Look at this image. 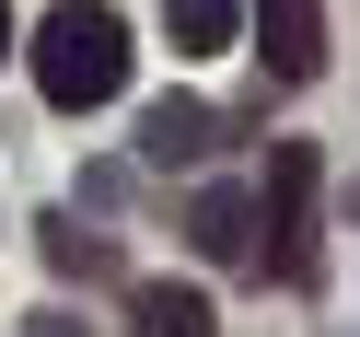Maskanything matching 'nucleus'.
Instances as JSON below:
<instances>
[{"mask_svg": "<svg viewBox=\"0 0 360 337\" xmlns=\"http://www.w3.org/2000/svg\"><path fill=\"white\" fill-rule=\"evenodd\" d=\"M35 94L58 105V117H82V105H117L128 94V24L105 12V0H58L47 24H35Z\"/></svg>", "mask_w": 360, "mask_h": 337, "instance_id": "1", "label": "nucleus"}, {"mask_svg": "<svg viewBox=\"0 0 360 337\" xmlns=\"http://www.w3.org/2000/svg\"><path fill=\"white\" fill-rule=\"evenodd\" d=\"M256 267H267V279H314V140H279V151H267Z\"/></svg>", "mask_w": 360, "mask_h": 337, "instance_id": "2", "label": "nucleus"}, {"mask_svg": "<svg viewBox=\"0 0 360 337\" xmlns=\"http://www.w3.org/2000/svg\"><path fill=\"white\" fill-rule=\"evenodd\" d=\"M244 24H256L267 82H314V70H326V0H256Z\"/></svg>", "mask_w": 360, "mask_h": 337, "instance_id": "3", "label": "nucleus"}, {"mask_svg": "<svg viewBox=\"0 0 360 337\" xmlns=\"http://www.w3.org/2000/svg\"><path fill=\"white\" fill-rule=\"evenodd\" d=\"M186 244H198L210 267H256V198H244V186H210V198L186 210Z\"/></svg>", "mask_w": 360, "mask_h": 337, "instance_id": "4", "label": "nucleus"}, {"mask_svg": "<svg viewBox=\"0 0 360 337\" xmlns=\"http://www.w3.org/2000/svg\"><path fill=\"white\" fill-rule=\"evenodd\" d=\"M221 314H210V291L198 279H140L128 291V337H210Z\"/></svg>", "mask_w": 360, "mask_h": 337, "instance_id": "5", "label": "nucleus"}, {"mask_svg": "<svg viewBox=\"0 0 360 337\" xmlns=\"http://www.w3.org/2000/svg\"><path fill=\"white\" fill-rule=\"evenodd\" d=\"M210 140H221V117H210L198 94H163V105L140 117V151H151V163H210Z\"/></svg>", "mask_w": 360, "mask_h": 337, "instance_id": "6", "label": "nucleus"}, {"mask_svg": "<svg viewBox=\"0 0 360 337\" xmlns=\"http://www.w3.org/2000/svg\"><path fill=\"white\" fill-rule=\"evenodd\" d=\"M244 12L256 0H163V35H174V58H210V47L244 35Z\"/></svg>", "mask_w": 360, "mask_h": 337, "instance_id": "7", "label": "nucleus"}, {"mask_svg": "<svg viewBox=\"0 0 360 337\" xmlns=\"http://www.w3.org/2000/svg\"><path fill=\"white\" fill-rule=\"evenodd\" d=\"M47 256L70 267V279H94V267H105V244H94V233H47Z\"/></svg>", "mask_w": 360, "mask_h": 337, "instance_id": "8", "label": "nucleus"}, {"mask_svg": "<svg viewBox=\"0 0 360 337\" xmlns=\"http://www.w3.org/2000/svg\"><path fill=\"white\" fill-rule=\"evenodd\" d=\"M0 58H12V0H0Z\"/></svg>", "mask_w": 360, "mask_h": 337, "instance_id": "9", "label": "nucleus"}]
</instances>
